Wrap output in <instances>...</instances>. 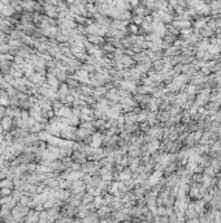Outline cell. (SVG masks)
I'll return each instance as SVG.
<instances>
[{
	"label": "cell",
	"mask_w": 221,
	"mask_h": 223,
	"mask_svg": "<svg viewBox=\"0 0 221 223\" xmlns=\"http://www.w3.org/2000/svg\"><path fill=\"white\" fill-rule=\"evenodd\" d=\"M0 124H1V127H3L4 130H11L12 125H14L13 124V119L9 118V116H4V118L0 120Z\"/></svg>",
	"instance_id": "1"
},
{
	"label": "cell",
	"mask_w": 221,
	"mask_h": 223,
	"mask_svg": "<svg viewBox=\"0 0 221 223\" xmlns=\"http://www.w3.org/2000/svg\"><path fill=\"white\" fill-rule=\"evenodd\" d=\"M14 12H16V9H14L12 5H8V7H4L3 11L0 12V13H1V16L11 17V16H13V14H14Z\"/></svg>",
	"instance_id": "2"
},
{
	"label": "cell",
	"mask_w": 221,
	"mask_h": 223,
	"mask_svg": "<svg viewBox=\"0 0 221 223\" xmlns=\"http://www.w3.org/2000/svg\"><path fill=\"white\" fill-rule=\"evenodd\" d=\"M51 137L52 136L50 134L47 130H42V132L38 133V139H39V141H42V142H48Z\"/></svg>",
	"instance_id": "3"
},
{
	"label": "cell",
	"mask_w": 221,
	"mask_h": 223,
	"mask_svg": "<svg viewBox=\"0 0 221 223\" xmlns=\"http://www.w3.org/2000/svg\"><path fill=\"white\" fill-rule=\"evenodd\" d=\"M87 42H91V45H99V43L104 42V39L100 35H88Z\"/></svg>",
	"instance_id": "4"
},
{
	"label": "cell",
	"mask_w": 221,
	"mask_h": 223,
	"mask_svg": "<svg viewBox=\"0 0 221 223\" xmlns=\"http://www.w3.org/2000/svg\"><path fill=\"white\" fill-rule=\"evenodd\" d=\"M107 97H108L109 99H112V101H119V99H120L119 91H116V90H110L109 93L107 94Z\"/></svg>",
	"instance_id": "5"
},
{
	"label": "cell",
	"mask_w": 221,
	"mask_h": 223,
	"mask_svg": "<svg viewBox=\"0 0 221 223\" xmlns=\"http://www.w3.org/2000/svg\"><path fill=\"white\" fill-rule=\"evenodd\" d=\"M11 51V47L7 43H0V54H8Z\"/></svg>",
	"instance_id": "6"
},
{
	"label": "cell",
	"mask_w": 221,
	"mask_h": 223,
	"mask_svg": "<svg viewBox=\"0 0 221 223\" xmlns=\"http://www.w3.org/2000/svg\"><path fill=\"white\" fill-rule=\"evenodd\" d=\"M12 185H13V183H12L11 179H4L1 183H0V187H4V188H12Z\"/></svg>",
	"instance_id": "7"
},
{
	"label": "cell",
	"mask_w": 221,
	"mask_h": 223,
	"mask_svg": "<svg viewBox=\"0 0 221 223\" xmlns=\"http://www.w3.org/2000/svg\"><path fill=\"white\" fill-rule=\"evenodd\" d=\"M135 120H138V118H137V116L134 115L133 112L128 114V115L125 116V122H126V123H130V122H135Z\"/></svg>",
	"instance_id": "8"
},
{
	"label": "cell",
	"mask_w": 221,
	"mask_h": 223,
	"mask_svg": "<svg viewBox=\"0 0 221 223\" xmlns=\"http://www.w3.org/2000/svg\"><path fill=\"white\" fill-rule=\"evenodd\" d=\"M78 123H80V118H77V116H72V118L69 119V125H72V127H73V125H77Z\"/></svg>",
	"instance_id": "9"
},
{
	"label": "cell",
	"mask_w": 221,
	"mask_h": 223,
	"mask_svg": "<svg viewBox=\"0 0 221 223\" xmlns=\"http://www.w3.org/2000/svg\"><path fill=\"white\" fill-rule=\"evenodd\" d=\"M82 176V174L81 172H78V171H74V172H72V174H69V176H68V179H78V178H81Z\"/></svg>",
	"instance_id": "10"
}]
</instances>
